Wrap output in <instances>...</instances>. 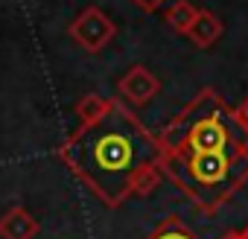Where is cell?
Returning a JSON list of instances; mask_svg holds the SVG:
<instances>
[{"instance_id":"7a4b0ae2","label":"cell","mask_w":248,"mask_h":239,"mask_svg":"<svg viewBox=\"0 0 248 239\" xmlns=\"http://www.w3.org/2000/svg\"><path fill=\"white\" fill-rule=\"evenodd\" d=\"M164 175L196 204L199 213L213 216L248 181V149L236 152H190L164 155Z\"/></svg>"},{"instance_id":"7c38bea8","label":"cell","mask_w":248,"mask_h":239,"mask_svg":"<svg viewBox=\"0 0 248 239\" xmlns=\"http://www.w3.org/2000/svg\"><path fill=\"white\" fill-rule=\"evenodd\" d=\"M132 3H135V6H140L143 12H158V9L167 3V0H132Z\"/></svg>"},{"instance_id":"8fae6325","label":"cell","mask_w":248,"mask_h":239,"mask_svg":"<svg viewBox=\"0 0 248 239\" xmlns=\"http://www.w3.org/2000/svg\"><path fill=\"white\" fill-rule=\"evenodd\" d=\"M231 123H233V129L236 132H242V140L248 143V96L236 105V108H231Z\"/></svg>"},{"instance_id":"ba28073f","label":"cell","mask_w":248,"mask_h":239,"mask_svg":"<svg viewBox=\"0 0 248 239\" xmlns=\"http://www.w3.org/2000/svg\"><path fill=\"white\" fill-rule=\"evenodd\" d=\"M196 15H199V6H193L190 0H172L170 9H167V24L184 35L190 30V24L196 21Z\"/></svg>"},{"instance_id":"5b68a950","label":"cell","mask_w":248,"mask_h":239,"mask_svg":"<svg viewBox=\"0 0 248 239\" xmlns=\"http://www.w3.org/2000/svg\"><path fill=\"white\" fill-rule=\"evenodd\" d=\"M117 90H120V96L126 99L132 108H143V105H149V102L161 93V79H158L149 67L132 64L126 76H120Z\"/></svg>"},{"instance_id":"6da1fadb","label":"cell","mask_w":248,"mask_h":239,"mask_svg":"<svg viewBox=\"0 0 248 239\" xmlns=\"http://www.w3.org/2000/svg\"><path fill=\"white\" fill-rule=\"evenodd\" d=\"M56 155L105 207H120L129 195H149L164 181L167 146L129 105L108 99L102 117L79 126Z\"/></svg>"},{"instance_id":"8992f818","label":"cell","mask_w":248,"mask_h":239,"mask_svg":"<svg viewBox=\"0 0 248 239\" xmlns=\"http://www.w3.org/2000/svg\"><path fill=\"white\" fill-rule=\"evenodd\" d=\"M38 233H41L38 219L21 204L9 207L0 216V239H35Z\"/></svg>"},{"instance_id":"3957f363","label":"cell","mask_w":248,"mask_h":239,"mask_svg":"<svg viewBox=\"0 0 248 239\" xmlns=\"http://www.w3.org/2000/svg\"><path fill=\"white\" fill-rule=\"evenodd\" d=\"M228 114H231L228 102L213 88H204L170 120L158 137L172 155L248 149V143L239 134H233V123Z\"/></svg>"},{"instance_id":"5bb4252c","label":"cell","mask_w":248,"mask_h":239,"mask_svg":"<svg viewBox=\"0 0 248 239\" xmlns=\"http://www.w3.org/2000/svg\"><path fill=\"white\" fill-rule=\"evenodd\" d=\"M239 239H248V227H242V230H239Z\"/></svg>"},{"instance_id":"277c9868","label":"cell","mask_w":248,"mask_h":239,"mask_svg":"<svg viewBox=\"0 0 248 239\" xmlns=\"http://www.w3.org/2000/svg\"><path fill=\"white\" fill-rule=\"evenodd\" d=\"M67 35H70L82 50L99 53V50H105V47L114 41L117 27H114V21H111L102 9L88 6V9H82V12L73 18V24L67 27Z\"/></svg>"},{"instance_id":"30bf717a","label":"cell","mask_w":248,"mask_h":239,"mask_svg":"<svg viewBox=\"0 0 248 239\" xmlns=\"http://www.w3.org/2000/svg\"><path fill=\"white\" fill-rule=\"evenodd\" d=\"M108 108V99L99 96V93H88L76 102V114H79V126H88L93 123L96 117H102V111Z\"/></svg>"},{"instance_id":"9c48e42d","label":"cell","mask_w":248,"mask_h":239,"mask_svg":"<svg viewBox=\"0 0 248 239\" xmlns=\"http://www.w3.org/2000/svg\"><path fill=\"white\" fill-rule=\"evenodd\" d=\"M146 239H199V236L187 227V222H184L181 216H170V219H164Z\"/></svg>"},{"instance_id":"4fadbf2b","label":"cell","mask_w":248,"mask_h":239,"mask_svg":"<svg viewBox=\"0 0 248 239\" xmlns=\"http://www.w3.org/2000/svg\"><path fill=\"white\" fill-rule=\"evenodd\" d=\"M222 239H239V233H236V230H228V233H225Z\"/></svg>"},{"instance_id":"52a82bcc","label":"cell","mask_w":248,"mask_h":239,"mask_svg":"<svg viewBox=\"0 0 248 239\" xmlns=\"http://www.w3.org/2000/svg\"><path fill=\"white\" fill-rule=\"evenodd\" d=\"M184 35L190 38V44H193V47H199V50H207V47H213V44H216V41L225 35V24H222V18H219L216 12L199 9L196 21L190 24V30H187Z\"/></svg>"}]
</instances>
